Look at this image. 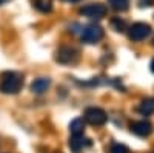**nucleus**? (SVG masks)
Returning <instances> with one entry per match:
<instances>
[{
    "mask_svg": "<svg viewBox=\"0 0 154 153\" xmlns=\"http://www.w3.org/2000/svg\"><path fill=\"white\" fill-rule=\"evenodd\" d=\"M128 36H130V39H131L133 42H142V40L146 39V37L151 36V27H149L148 23L137 22V23L131 25Z\"/></svg>",
    "mask_w": 154,
    "mask_h": 153,
    "instance_id": "7ed1b4c3",
    "label": "nucleus"
},
{
    "mask_svg": "<svg viewBox=\"0 0 154 153\" xmlns=\"http://www.w3.org/2000/svg\"><path fill=\"white\" fill-rule=\"evenodd\" d=\"M66 2H79V0H66Z\"/></svg>",
    "mask_w": 154,
    "mask_h": 153,
    "instance_id": "a211bd4d",
    "label": "nucleus"
},
{
    "mask_svg": "<svg viewBox=\"0 0 154 153\" xmlns=\"http://www.w3.org/2000/svg\"><path fill=\"white\" fill-rule=\"evenodd\" d=\"M111 25L114 27V30H116V31H119V33H123V31H125V28H126L125 22H123V20H120V17H114V19L111 20Z\"/></svg>",
    "mask_w": 154,
    "mask_h": 153,
    "instance_id": "4468645a",
    "label": "nucleus"
},
{
    "mask_svg": "<svg viewBox=\"0 0 154 153\" xmlns=\"http://www.w3.org/2000/svg\"><path fill=\"white\" fill-rule=\"evenodd\" d=\"M151 71H152V73H154V59H152V60H151Z\"/></svg>",
    "mask_w": 154,
    "mask_h": 153,
    "instance_id": "dca6fc26",
    "label": "nucleus"
},
{
    "mask_svg": "<svg viewBox=\"0 0 154 153\" xmlns=\"http://www.w3.org/2000/svg\"><path fill=\"white\" fill-rule=\"evenodd\" d=\"M109 153H128V147L120 142H114L109 148Z\"/></svg>",
    "mask_w": 154,
    "mask_h": 153,
    "instance_id": "2eb2a0df",
    "label": "nucleus"
},
{
    "mask_svg": "<svg viewBox=\"0 0 154 153\" xmlns=\"http://www.w3.org/2000/svg\"><path fill=\"white\" fill-rule=\"evenodd\" d=\"M108 3L116 11H126L130 6V0H108Z\"/></svg>",
    "mask_w": 154,
    "mask_h": 153,
    "instance_id": "ddd939ff",
    "label": "nucleus"
},
{
    "mask_svg": "<svg viewBox=\"0 0 154 153\" xmlns=\"http://www.w3.org/2000/svg\"><path fill=\"white\" fill-rule=\"evenodd\" d=\"M80 14L88 19H102L106 16V6L103 3H89L80 9Z\"/></svg>",
    "mask_w": 154,
    "mask_h": 153,
    "instance_id": "423d86ee",
    "label": "nucleus"
},
{
    "mask_svg": "<svg viewBox=\"0 0 154 153\" xmlns=\"http://www.w3.org/2000/svg\"><path fill=\"white\" fill-rule=\"evenodd\" d=\"M23 87V76L16 71H6L0 78V91L5 94H17Z\"/></svg>",
    "mask_w": 154,
    "mask_h": 153,
    "instance_id": "f257e3e1",
    "label": "nucleus"
},
{
    "mask_svg": "<svg viewBox=\"0 0 154 153\" xmlns=\"http://www.w3.org/2000/svg\"><path fill=\"white\" fill-rule=\"evenodd\" d=\"M83 119H85V122H88L89 125L100 127V125H103V124L108 121V116H106V113L102 110V108H99V107H89V108L85 110Z\"/></svg>",
    "mask_w": 154,
    "mask_h": 153,
    "instance_id": "f03ea898",
    "label": "nucleus"
},
{
    "mask_svg": "<svg viewBox=\"0 0 154 153\" xmlns=\"http://www.w3.org/2000/svg\"><path fill=\"white\" fill-rule=\"evenodd\" d=\"M32 2H34V6L40 12H51V9H53L51 0H32Z\"/></svg>",
    "mask_w": 154,
    "mask_h": 153,
    "instance_id": "f8f14e48",
    "label": "nucleus"
},
{
    "mask_svg": "<svg viewBox=\"0 0 154 153\" xmlns=\"http://www.w3.org/2000/svg\"><path fill=\"white\" fill-rule=\"evenodd\" d=\"M6 2V0H0V5H2V3H5Z\"/></svg>",
    "mask_w": 154,
    "mask_h": 153,
    "instance_id": "6ab92c4d",
    "label": "nucleus"
},
{
    "mask_svg": "<svg viewBox=\"0 0 154 153\" xmlns=\"http://www.w3.org/2000/svg\"><path fill=\"white\" fill-rule=\"evenodd\" d=\"M49 85H51V81L48 78H38L31 84V91L35 94H42L49 88Z\"/></svg>",
    "mask_w": 154,
    "mask_h": 153,
    "instance_id": "1a4fd4ad",
    "label": "nucleus"
},
{
    "mask_svg": "<svg viewBox=\"0 0 154 153\" xmlns=\"http://www.w3.org/2000/svg\"><path fill=\"white\" fill-rule=\"evenodd\" d=\"M137 110H139L140 114H145V116H148V114H152V113H154V99H152V97L143 99L142 102H140V105H139Z\"/></svg>",
    "mask_w": 154,
    "mask_h": 153,
    "instance_id": "9d476101",
    "label": "nucleus"
},
{
    "mask_svg": "<svg viewBox=\"0 0 154 153\" xmlns=\"http://www.w3.org/2000/svg\"><path fill=\"white\" fill-rule=\"evenodd\" d=\"M56 60L59 63H65V65L75 63L79 60V51L72 46H62V48H59L57 54H56Z\"/></svg>",
    "mask_w": 154,
    "mask_h": 153,
    "instance_id": "20e7f679",
    "label": "nucleus"
},
{
    "mask_svg": "<svg viewBox=\"0 0 154 153\" xmlns=\"http://www.w3.org/2000/svg\"><path fill=\"white\" fill-rule=\"evenodd\" d=\"M130 129L134 135H137L140 138H146L152 133V124L148 121H134V122H131Z\"/></svg>",
    "mask_w": 154,
    "mask_h": 153,
    "instance_id": "6e6552de",
    "label": "nucleus"
},
{
    "mask_svg": "<svg viewBox=\"0 0 154 153\" xmlns=\"http://www.w3.org/2000/svg\"><path fill=\"white\" fill-rule=\"evenodd\" d=\"M152 2H154V0H145V3H146V5H149V3H152Z\"/></svg>",
    "mask_w": 154,
    "mask_h": 153,
    "instance_id": "f3484780",
    "label": "nucleus"
},
{
    "mask_svg": "<svg viewBox=\"0 0 154 153\" xmlns=\"http://www.w3.org/2000/svg\"><path fill=\"white\" fill-rule=\"evenodd\" d=\"M69 130L72 135H82L85 130V119L83 118H77L69 124Z\"/></svg>",
    "mask_w": 154,
    "mask_h": 153,
    "instance_id": "9b49d317",
    "label": "nucleus"
},
{
    "mask_svg": "<svg viewBox=\"0 0 154 153\" xmlns=\"http://www.w3.org/2000/svg\"><path fill=\"white\" fill-rule=\"evenodd\" d=\"M89 145H91V141L88 138H85L83 133L82 135H72L69 139V148L72 153H82Z\"/></svg>",
    "mask_w": 154,
    "mask_h": 153,
    "instance_id": "0eeeda50",
    "label": "nucleus"
},
{
    "mask_svg": "<svg viewBox=\"0 0 154 153\" xmlns=\"http://www.w3.org/2000/svg\"><path fill=\"white\" fill-rule=\"evenodd\" d=\"M103 37V30L99 25H88L82 31V40L85 43H97Z\"/></svg>",
    "mask_w": 154,
    "mask_h": 153,
    "instance_id": "39448f33",
    "label": "nucleus"
}]
</instances>
